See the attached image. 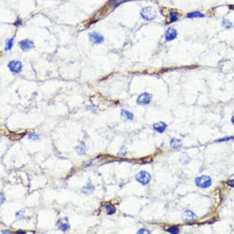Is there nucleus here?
Instances as JSON below:
<instances>
[{
    "label": "nucleus",
    "instance_id": "obj_3",
    "mask_svg": "<svg viewBox=\"0 0 234 234\" xmlns=\"http://www.w3.org/2000/svg\"><path fill=\"white\" fill-rule=\"evenodd\" d=\"M136 180L142 185H148L151 180V175L147 172L141 171L136 176Z\"/></svg>",
    "mask_w": 234,
    "mask_h": 234
},
{
    "label": "nucleus",
    "instance_id": "obj_14",
    "mask_svg": "<svg viewBox=\"0 0 234 234\" xmlns=\"http://www.w3.org/2000/svg\"><path fill=\"white\" fill-rule=\"evenodd\" d=\"M170 145L174 149H178L182 146V142L181 140L177 139H172L170 141Z\"/></svg>",
    "mask_w": 234,
    "mask_h": 234
},
{
    "label": "nucleus",
    "instance_id": "obj_24",
    "mask_svg": "<svg viewBox=\"0 0 234 234\" xmlns=\"http://www.w3.org/2000/svg\"><path fill=\"white\" fill-rule=\"evenodd\" d=\"M137 233H150V232L148 231V230H147V229H141L138 231Z\"/></svg>",
    "mask_w": 234,
    "mask_h": 234
},
{
    "label": "nucleus",
    "instance_id": "obj_16",
    "mask_svg": "<svg viewBox=\"0 0 234 234\" xmlns=\"http://www.w3.org/2000/svg\"><path fill=\"white\" fill-rule=\"evenodd\" d=\"M107 214H112L115 212L116 208L114 206L111 205H106L104 206Z\"/></svg>",
    "mask_w": 234,
    "mask_h": 234
},
{
    "label": "nucleus",
    "instance_id": "obj_2",
    "mask_svg": "<svg viewBox=\"0 0 234 234\" xmlns=\"http://www.w3.org/2000/svg\"><path fill=\"white\" fill-rule=\"evenodd\" d=\"M211 179L207 175H202L198 177L195 180V183L197 186L200 188H207L211 185Z\"/></svg>",
    "mask_w": 234,
    "mask_h": 234
},
{
    "label": "nucleus",
    "instance_id": "obj_1",
    "mask_svg": "<svg viewBox=\"0 0 234 234\" xmlns=\"http://www.w3.org/2000/svg\"><path fill=\"white\" fill-rule=\"evenodd\" d=\"M141 16L146 20H153L156 17V11L153 7H145L141 10Z\"/></svg>",
    "mask_w": 234,
    "mask_h": 234
},
{
    "label": "nucleus",
    "instance_id": "obj_17",
    "mask_svg": "<svg viewBox=\"0 0 234 234\" xmlns=\"http://www.w3.org/2000/svg\"><path fill=\"white\" fill-rule=\"evenodd\" d=\"M187 17L188 18H196V17H203V15L200 13V12H198V11H196V12H192V13H190L189 14H188V16Z\"/></svg>",
    "mask_w": 234,
    "mask_h": 234
},
{
    "label": "nucleus",
    "instance_id": "obj_12",
    "mask_svg": "<svg viewBox=\"0 0 234 234\" xmlns=\"http://www.w3.org/2000/svg\"><path fill=\"white\" fill-rule=\"evenodd\" d=\"M167 128V125L164 122H160L153 125V129L159 133H163L165 131Z\"/></svg>",
    "mask_w": 234,
    "mask_h": 234
},
{
    "label": "nucleus",
    "instance_id": "obj_27",
    "mask_svg": "<svg viewBox=\"0 0 234 234\" xmlns=\"http://www.w3.org/2000/svg\"><path fill=\"white\" fill-rule=\"evenodd\" d=\"M232 122L233 125L234 126V116L232 117Z\"/></svg>",
    "mask_w": 234,
    "mask_h": 234
},
{
    "label": "nucleus",
    "instance_id": "obj_9",
    "mask_svg": "<svg viewBox=\"0 0 234 234\" xmlns=\"http://www.w3.org/2000/svg\"><path fill=\"white\" fill-rule=\"evenodd\" d=\"M177 31L174 28H169L167 30L165 35V38L167 41H173L177 38Z\"/></svg>",
    "mask_w": 234,
    "mask_h": 234
},
{
    "label": "nucleus",
    "instance_id": "obj_4",
    "mask_svg": "<svg viewBox=\"0 0 234 234\" xmlns=\"http://www.w3.org/2000/svg\"><path fill=\"white\" fill-rule=\"evenodd\" d=\"M8 68L9 70L13 73H19L22 69V64L19 61H11L8 64Z\"/></svg>",
    "mask_w": 234,
    "mask_h": 234
},
{
    "label": "nucleus",
    "instance_id": "obj_13",
    "mask_svg": "<svg viewBox=\"0 0 234 234\" xmlns=\"http://www.w3.org/2000/svg\"><path fill=\"white\" fill-rule=\"evenodd\" d=\"M94 190V188L93 185L91 183H88L82 189V192L86 195L90 194V193L93 192V191Z\"/></svg>",
    "mask_w": 234,
    "mask_h": 234
},
{
    "label": "nucleus",
    "instance_id": "obj_8",
    "mask_svg": "<svg viewBox=\"0 0 234 234\" xmlns=\"http://www.w3.org/2000/svg\"><path fill=\"white\" fill-rule=\"evenodd\" d=\"M182 218L185 222H190L195 220L197 218V216L192 211L190 210H186L183 213Z\"/></svg>",
    "mask_w": 234,
    "mask_h": 234
},
{
    "label": "nucleus",
    "instance_id": "obj_15",
    "mask_svg": "<svg viewBox=\"0 0 234 234\" xmlns=\"http://www.w3.org/2000/svg\"><path fill=\"white\" fill-rule=\"evenodd\" d=\"M76 149L77 150L79 154L83 155L85 153V152H86V146H85V144L82 142L79 144V146L77 147Z\"/></svg>",
    "mask_w": 234,
    "mask_h": 234
},
{
    "label": "nucleus",
    "instance_id": "obj_22",
    "mask_svg": "<svg viewBox=\"0 0 234 234\" xmlns=\"http://www.w3.org/2000/svg\"><path fill=\"white\" fill-rule=\"evenodd\" d=\"M28 139H31V140H33L34 141H38L39 139V136H38L37 134H31V135L29 136Z\"/></svg>",
    "mask_w": 234,
    "mask_h": 234
},
{
    "label": "nucleus",
    "instance_id": "obj_20",
    "mask_svg": "<svg viewBox=\"0 0 234 234\" xmlns=\"http://www.w3.org/2000/svg\"><path fill=\"white\" fill-rule=\"evenodd\" d=\"M170 22H174L178 20V17H177V14L175 12L172 11L170 13Z\"/></svg>",
    "mask_w": 234,
    "mask_h": 234
},
{
    "label": "nucleus",
    "instance_id": "obj_7",
    "mask_svg": "<svg viewBox=\"0 0 234 234\" xmlns=\"http://www.w3.org/2000/svg\"><path fill=\"white\" fill-rule=\"evenodd\" d=\"M88 37H89V39L90 41L93 43V44H101L104 41V38L102 36L99 35L98 33H96L95 32H93V33H90L88 35Z\"/></svg>",
    "mask_w": 234,
    "mask_h": 234
},
{
    "label": "nucleus",
    "instance_id": "obj_26",
    "mask_svg": "<svg viewBox=\"0 0 234 234\" xmlns=\"http://www.w3.org/2000/svg\"><path fill=\"white\" fill-rule=\"evenodd\" d=\"M232 137H224L223 139H219L216 142H222V141H229L230 139H231Z\"/></svg>",
    "mask_w": 234,
    "mask_h": 234
},
{
    "label": "nucleus",
    "instance_id": "obj_11",
    "mask_svg": "<svg viewBox=\"0 0 234 234\" xmlns=\"http://www.w3.org/2000/svg\"><path fill=\"white\" fill-rule=\"evenodd\" d=\"M121 116L122 120L125 122L131 121L133 120L134 119V115L131 112L126 110L123 108L121 110Z\"/></svg>",
    "mask_w": 234,
    "mask_h": 234
},
{
    "label": "nucleus",
    "instance_id": "obj_21",
    "mask_svg": "<svg viewBox=\"0 0 234 234\" xmlns=\"http://www.w3.org/2000/svg\"><path fill=\"white\" fill-rule=\"evenodd\" d=\"M167 232L171 233H174V234H176V233H178L179 232V229L177 227H175V226H173V227H170L169 229H167Z\"/></svg>",
    "mask_w": 234,
    "mask_h": 234
},
{
    "label": "nucleus",
    "instance_id": "obj_23",
    "mask_svg": "<svg viewBox=\"0 0 234 234\" xmlns=\"http://www.w3.org/2000/svg\"><path fill=\"white\" fill-rule=\"evenodd\" d=\"M125 1V0H112V3L113 5L116 6H118L119 5H120V3H123Z\"/></svg>",
    "mask_w": 234,
    "mask_h": 234
},
{
    "label": "nucleus",
    "instance_id": "obj_5",
    "mask_svg": "<svg viewBox=\"0 0 234 234\" xmlns=\"http://www.w3.org/2000/svg\"><path fill=\"white\" fill-rule=\"evenodd\" d=\"M152 101V95L148 93H144L139 96L137 99V103L139 104H148Z\"/></svg>",
    "mask_w": 234,
    "mask_h": 234
},
{
    "label": "nucleus",
    "instance_id": "obj_19",
    "mask_svg": "<svg viewBox=\"0 0 234 234\" xmlns=\"http://www.w3.org/2000/svg\"><path fill=\"white\" fill-rule=\"evenodd\" d=\"M222 27L225 29H230L232 27V24L227 19H224L222 22Z\"/></svg>",
    "mask_w": 234,
    "mask_h": 234
},
{
    "label": "nucleus",
    "instance_id": "obj_18",
    "mask_svg": "<svg viewBox=\"0 0 234 234\" xmlns=\"http://www.w3.org/2000/svg\"><path fill=\"white\" fill-rule=\"evenodd\" d=\"M14 44V39H8L6 42V50H10L13 48Z\"/></svg>",
    "mask_w": 234,
    "mask_h": 234
},
{
    "label": "nucleus",
    "instance_id": "obj_10",
    "mask_svg": "<svg viewBox=\"0 0 234 234\" xmlns=\"http://www.w3.org/2000/svg\"><path fill=\"white\" fill-rule=\"evenodd\" d=\"M58 227H59V229L61 230L62 231L68 230L70 227V225L68 222V219L66 217H64V218L60 219L58 221Z\"/></svg>",
    "mask_w": 234,
    "mask_h": 234
},
{
    "label": "nucleus",
    "instance_id": "obj_6",
    "mask_svg": "<svg viewBox=\"0 0 234 234\" xmlns=\"http://www.w3.org/2000/svg\"><path fill=\"white\" fill-rule=\"evenodd\" d=\"M19 45L23 51H28L34 48V42L28 39L21 41Z\"/></svg>",
    "mask_w": 234,
    "mask_h": 234
},
{
    "label": "nucleus",
    "instance_id": "obj_25",
    "mask_svg": "<svg viewBox=\"0 0 234 234\" xmlns=\"http://www.w3.org/2000/svg\"><path fill=\"white\" fill-rule=\"evenodd\" d=\"M227 185L230 187L234 188V180H230L227 181Z\"/></svg>",
    "mask_w": 234,
    "mask_h": 234
}]
</instances>
